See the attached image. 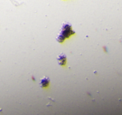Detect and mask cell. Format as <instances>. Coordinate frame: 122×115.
Listing matches in <instances>:
<instances>
[{
  "label": "cell",
  "instance_id": "obj_3",
  "mask_svg": "<svg viewBox=\"0 0 122 115\" xmlns=\"http://www.w3.org/2000/svg\"><path fill=\"white\" fill-rule=\"evenodd\" d=\"M49 83H50V80H49L48 78L45 77L41 81V86L42 87H47L49 85Z\"/></svg>",
  "mask_w": 122,
  "mask_h": 115
},
{
  "label": "cell",
  "instance_id": "obj_2",
  "mask_svg": "<svg viewBox=\"0 0 122 115\" xmlns=\"http://www.w3.org/2000/svg\"><path fill=\"white\" fill-rule=\"evenodd\" d=\"M58 63L60 65H64L66 63V56L64 55H60L58 58Z\"/></svg>",
  "mask_w": 122,
  "mask_h": 115
},
{
  "label": "cell",
  "instance_id": "obj_1",
  "mask_svg": "<svg viewBox=\"0 0 122 115\" xmlns=\"http://www.w3.org/2000/svg\"><path fill=\"white\" fill-rule=\"evenodd\" d=\"M75 34V32L72 30L71 25L69 24H64L62 27L61 32L57 37V40L59 43H61L64 41V40L69 38L70 36Z\"/></svg>",
  "mask_w": 122,
  "mask_h": 115
}]
</instances>
